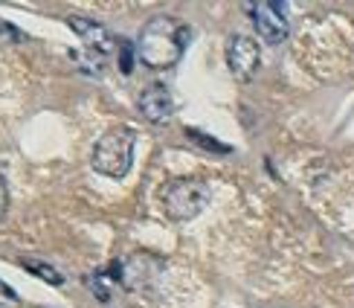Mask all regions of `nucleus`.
Here are the masks:
<instances>
[{
	"mask_svg": "<svg viewBox=\"0 0 354 308\" xmlns=\"http://www.w3.org/2000/svg\"><path fill=\"white\" fill-rule=\"evenodd\" d=\"M186 44H189V26H183L177 18H169V15H157L140 29L134 53L145 67L169 70L180 62Z\"/></svg>",
	"mask_w": 354,
	"mask_h": 308,
	"instance_id": "nucleus-1",
	"label": "nucleus"
},
{
	"mask_svg": "<svg viewBox=\"0 0 354 308\" xmlns=\"http://www.w3.org/2000/svg\"><path fill=\"white\" fill-rule=\"evenodd\" d=\"M134 145H137V131L128 125H113L111 131L99 137L91 154V166L105 174V178H125L134 163Z\"/></svg>",
	"mask_w": 354,
	"mask_h": 308,
	"instance_id": "nucleus-2",
	"label": "nucleus"
},
{
	"mask_svg": "<svg viewBox=\"0 0 354 308\" xmlns=\"http://www.w3.org/2000/svg\"><path fill=\"white\" fill-rule=\"evenodd\" d=\"M160 201H163V212L171 221H192L209 203V183L203 178H174L166 183Z\"/></svg>",
	"mask_w": 354,
	"mask_h": 308,
	"instance_id": "nucleus-3",
	"label": "nucleus"
},
{
	"mask_svg": "<svg viewBox=\"0 0 354 308\" xmlns=\"http://www.w3.org/2000/svg\"><path fill=\"white\" fill-rule=\"evenodd\" d=\"M247 12H250V21H253L256 33L264 44H270V47L285 44V38L290 33V24H288V15H285L282 3H273V0H256V3L247 6Z\"/></svg>",
	"mask_w": 354,
	"mask_h": 308,
	"instance_id": "nucleus-4",
	"label": "nucleus"
},
{
	"mask_svg": "<svg viewBox=\"0 0 354 308\" xmlns=\"http://www.w3.org/2000/svg\"><path fill=\"white\" fill-rule=\"evenodd\" d=\"M261 62V50L253 35H244V33H235L227 41V67L232 73L235 82H250L256 76Z\"/></svg>",
	"mask_w": 354,
	"mask_h": 308,
	"instance_id": "nucleus-5",
	"label": "nucleus"
},
{
	"mask_svg": "<svg viewBox=\"0 0 354 308\" xmlns=\"http://www.w3.org/2000/svg\"><path fill=\"white\" fill-rule=\"evenodd\" d=\"M137 108L142 114V120H149L151 125H163L171 120V114H174V96L166 84H149L145 91L137 96Z\"/></svg>",
	"mask_w": 354,
	"mask_h": 308,
	"instance_id": "nucleus-6",
	"label": "nucleus"
},
{
	"mask_svg": "<svg viewBox=\"0 0 354 308\" xmlns=\"http://www.w3.org/2000/svg\"><path fill=\"white\" fill-rule=\"evenodd\" d=\"M67 26L84 41L87 50H93V53H99V55H108V53H113L116 47H120V44H116V38L111 35V29L102 26V24H96V21H91V18H82V15H70Z\"/></svg>",
	"mask_w": 354,
	"mask_h": 308,
	"instance_id": "nucleus-7",
	"label": "nucleus"
},
{
	"mask_svg": "<svg viewBox=\"0 0 354 308\" xmlns=\"http://www.w3.org/2000/svg\"><path fill=\"white\" fill-rule=\"evenodd\" d=\"M0 308H21V297L0 280Z\"/></svg>",
	"mask_w": 354,
	"mask_h": 308,
	"instance_id": "nucleus-8",
	"label": "nucleus"
},
{
	"mask_svg": "<svg viewBox=\"0 0 354 308\" xmlns=\"http://www.w3.org/2000/svg\"><path fill=\"white\" fill-rule=\"evenodd\" d=\"M26 268L32 271V273H38L41 280H47V282H53V285H62V276H58L53 268H44V265H35V262H26Z\"/></svg>",
	"mask_w": 354,
	"mask_h": 308,
	"instance_id": "nucleus-9",
	"label": "nucleus"
},
{
	"mask_svg": "<svg viewBox=\"0 0 354 308\" xmlns=\"http://www.w3.org/2000/svg\"><path fill=\"white\" fill-rule=\"evenodd\" d=\"M6 210H9V186L3 181V174H0V218L6 215Z\"/></svg>",
	"mask_w": 354,
	"mask_h": 308,
	"instance_id": "nucleus-10",
	"label": "nucleus"
}]
</instances>
